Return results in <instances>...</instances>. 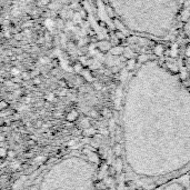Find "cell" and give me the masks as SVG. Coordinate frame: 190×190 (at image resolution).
<instances>
[{"label": "cell", "instance_id": "cell-1", "mask_svg": "<svg viewBox=\"0 0 190 190\" xmlns=\"http://www.w3.org/2000/svg\"><path fill=\"white\" fill-rule=\"evenodd\" d=\"M126 166L155 184L190 168V89L158 60H147L127 82L121 105Z\"/></svg>", "mask_w": 190, "mask_h": 190}, {"label": "cell", "instance_id": "cell-2", "mask_svg": "<svg viewBox=\"0 0 190 190\" xmlns=\"http://www.w3.org/2000/svg\"><path fill=\"white\" fill-rule=\"evenodd\" d=\"M10 190H103L99 167L80 151H70L27 169Z\"/></svg>", "mask_w": 190, "mask_h": 190}, {"label": "cell", "instance_id": "cell-3", "mask_svg": "<svg viewBox=\"0 0 190 190\" xmlns=\"http://www.w3.org/2000/svg\"><path fill=\"white\" fill-rule=\"evenodd\" d=\"M184 0H107L129 31L152 39H167L175 29Z\"/></svg>", "mask_w": 190, "mask_h": 190}]
</instances>
